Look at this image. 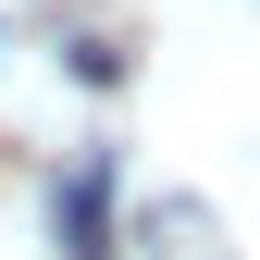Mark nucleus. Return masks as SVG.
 Returning a JSON list of instances; mask_svg holds the SVG:
<instances>
[{
	"label": "nucleus",
	"mask_w": 260,
	"mask_h": 260,
	"mask_svg": "<svg viewBox=\"0 0 260 260\" xmlns=\"http://www.w3.org/2000/svg\"><path fill=\"white\" fill-rule=\"evenodd\" d=\"M62 260H112V161L62 174Z\"/></svg>",
	"instance_id": "nucleus-1"
},
{
	"label": "nucleus",
	"mask_w": 260,
	"mask_h": 260,
	"mask_svg": "<svg viewBox=\"0 0 260 260\" xmlns=\"http://www.w3.org/2000/svg\"><path fill=\"white\" fill-rule=\"evenodd\" d=\"M149 236H161V260H199V199H161Z\"/></svg>",
	"instance_id": "nucleus-2"
},
{
	"label": "nucleus",
	"mask_w": 260,
	"mask_h": 260,
	"mask_svg": "<svg viewBox=\"0 0 260 260\" xmlns=\"http://www.w3.org/2000/svg\"><path fill=\"white\" fill-rule=\"evenodd\" d=\"M62 62H75V87H112V75H124V50H112V38H75Z\"/></svg>",
	"instance_id": "nucleus-3"
}]
</instances>
